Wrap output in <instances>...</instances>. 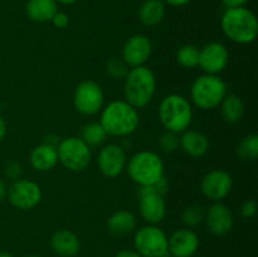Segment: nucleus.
<instances>
[{
  "mask_svg": "<svg viewBox=\"0 0 258 257\" xmlns=\"http://www.w3.org/2000/svg\"><path fill=\"white\" fill-rule=\"evenodd\" d=\"M135 251L143 257H168V236L156 224H148L138 229L134 237Z\"/></svg>",
  "mask_w": 258,
  "mask_h": 257,
  "instance_id": "6e6552de",
  "label": "nucleus"
},
{
  "mask_svg": "<svg viewBox=\"0 0 258 257\" xmlns=\"http://www.w3.org/2000/svg\"><path fill=\"white\" fill-rule=\"evenodd\" d=\"M0 257H14V256H13V254H10L9 252L0 251Z\"/></svg>",
  "mask_w": 258,
  "mask_h": 257,
  "instance_id": "ea45409f",
  "label": "nucleus"
},
{
  "mask_svg": "<svg viewBox=\"0 0 258 257\" xmlns=\"http://www.w3.org/2000/svg\"><path fill=\"white\" fill-rule=\"evenodd\" d=\"M50 247L54 253L62 257H73L80 252L81 243L77 234L70 229H59L50 238Z\"/></svg>",
  "mask_w": 258,
  "mask_h": 257,
  "instance_id": "a211bd4d",
  "label": "nucleus"
},
{
  "mask_svg": "<svg viewBox=\"0 0 258 257\" xmlns=\"http://www.w3.org/2000/svg\"><path fill=\"white\" fill-rule=\"evenodd\" d=\"M153 50L150 39L144 34H134L128 38L122 47V59L128 67L145 66Z\"/></svg>",
  "mask_w": 258,
  "mask_h": 257,
  "instance_id": "2eb2a0df",
  "label": "nucleus"
},
{
  "mask_svg": "<svg viewBox=\"0 0 258 257\" xmlns=\"http://www.w3.org/2000/svg\"><path fill=\"white\" fill-rule=\"evenodd\" d=\"M165 13L163 0H145L139 9V19L146 27H155L164 19Z\"/></svg>",
  "mask_w": 258,
  "mask_h": 257,
  "instance_id": "5701e85b",
  "label": "nucleus"
},
{
  "mask_svg": "<svg viewBox=\"0 0 258 257\" xmlns=\"http://www.w3.org/2000/svg\"><path fill=\"white\" fill-rule=\"evenodd\" d=\"M115 257H143L138 251L134 249H121L116 253Z\"/></svg>",
  "mask_w": 258,
  "mask_h": 257,
  "instance_id": "f704fd0d",
  "label": "nucleus"
},
{
  "mask_svg": "<svg viewBox=\"0 0 258 257\" xmlns=\"http://www.w3.org/2000/svg\"><path fill=\"white\" fill-rule=\"evenodd\" d=\"M169 254L174 257H191L199 247V237L189 228L174 232L168 238Z\"/></svg>",
  "mask_w": 258,
  "mask_h": 257,
  "instance_id": "dca6fc26",
  "label": "nucleus"
},
{
  "mask_svg": "<svg viewBox=\"0 0 258 257\" xmlns=\"http://www.w3.org/2000/svg\"><path fill=\"white\" fill-rule=\"evenodd\" d=\"M127 156L125 149L118 144H107L102 146L97 156V166L107 178H116L126 169Z\"/></svg>",
  "mask_w": 258,
  "mask_h": 257,
  "instance_id": "f8f14e48",
  "label": "nucleus"
},
{
  "mask_svg": "<svg viewBox=\"0 0 258 257\" xmlns=\"http://www.w3.org/2000/svg\"><path fill=\"white\" fill-rule=\"evenodd\" d=\"M237 156L243 161H254L258 156V136L249 134L237 145Z\"/></svg>",
  "mask_w": 258,
  "mask_h": 257,
  "instance_id": "a878e982",
  "label": "nucleus"
},
{
  "mask_svg": "<svg viewBox=\"0 0 258 257\" xmlns=\"http://www.w3.org/2000/svg\"><path fill=\"white\" fill-rule=\"evenodd\" d=\"M7 198L17 209L28 211L40 203L42 189L39 184L29 179H17L8 188Z\"/></svg>",
  "mask_w": 258,
  "mask_h": 257,
  "instance_id": "9d476101",
  "label": "nucleus"
},
{
  "mask_svg": "<svg viewBox=\"0 0 258 257\" xmlns=\"http://www.w3.org/2000/svg\"><path fill=\"white\" fill-rule=\"evenodd\" d=\"M100 123L106 134L117 138H125L135 133L140 123L138 108L126 101H112L102 108Z\"/></svg>",
  "mask_w": 258,
  "mask_h": 257,
  "instance_id": "f257e3e1",
  "label": "nucleus"
},
{
  "mask_svg": "<svg viewBox=\"0 0 258 257\" xmlns=\"http://www.w3.org/2000/svg\"><path fill=\"white\" fill-rule=\"evenodd\" d=\"M5 174H7L10 179L17 180V179H19L20 174H22V168H20V165L18 163H10L9 165L7 166V169H5Z\"/></svg>",
  "mask_w": 258,
  "mask_h": 257,
  "instance_id": "473e14b6",
  "label": "nucleus"
},
{
  "mask_svg": "<svg viewBox=\"0 0 258 257\" xmlns=\"http://www.w3.org/2000/svg\"><path fill=\"white\" fill-rule=\"evenodd\" d=\"M222 116L229 123H237L242 120L244 113V103L238 95H226L221 102Z\"/></svg>",
  "mask_w": 258,
  "mask_h": 257,
  "instance_id": "b1692460",
  "label": "nucleus"
},
{
  "mask_svg": "<svg viewBox=\"0 0 258 257\" xmlns=\"http://www.w3.org/2000/svg\"><path fill=\"white\" fill-rule=\"evenodd\" d=\"M241 211V216L243 218H252V217L256 216L257 213V203L253 199H248V201L243 202L239 208Z\"/></svg>",
  "mask_w": 258,
  "mask_h": 257,
  "instance_id": "7c9ffc66",
  "label": "nucleus"
},
{
  "mask_svg": "<svg viewBox=\"0 0 258 257\" xmlns=\"http://www.w3.org/2000/svg\"><path fill=\"white\" fill-rule=\"evenodd\" d=\"M204 219L207 222L208 229L214 236H224L229 233L233 227V214L231 209L223 203L216 202L212 204L206 212Z\"/></svg>",
  "mask_w": 258,
  "mask_h": 257,
  "instance_id": "f3484780",
  "label": "nucleus"
},
{
  "mask_svg": "<svg viewBox=\"0 0 258 257\" xmlns=\"http://www.w3.org/2000/svg\"><path fill=\"white\" fill-rule=\"evenodd\" d=\"M222 32L238 44H249L258 37V20L253 12L244 7L226 9L221 19Z\"/></svg>",
  "mask_w": 258,
  "mask_h": 257,
  "instance_id": "f03ea898",
  "label": "nucleus"
},
{
  "mask_svg": "<svg viewBox=\"0 0 258 257\" xmlns=\"http://www.w3.org/2000/svg\"><path fill=\"white\" fill-rule=\"evenodd\" d=\"M57 3H60V4H64V5H71L73 3L78 2V0H55Z\"/></svg>",
  "mask_w": 258,
  "mask_h": 257,
  "instance_id": "58836bf2",
  "label": "nucleus"
},
{
  "mask_svg": "<svg viewBox=\"0 0 258 257\" xmlns=\"http://www.w3.org/2000/svg\"><path fill=\"white\" fill-rule=\"evenodd\" d=\"M247 2H248V0H222V3H223V5L227 9L244 7V4H246Z\"/></svg>",
  "mask_w": 258,
  "mask_h": 257,
  "instance_id": "72a5a7b5",
  "label": "nucleus"
},
{
  "mask_svg": "<svg viewBox=\"0 0 258 257\" xmlns=\"http://www.w3.org/2000/svg\"><path fill=\"white\" fill-rule=\"evenodd\" d=\"M28 257H42V256H39V254H30V256Z\"/></svg>",
  "mask_w": 258,
  "mask_h": 257,
  "instance_id": "a19ab883",
  "label": "nucleus"
},
{
  "mask_svg": "<svg viewBox=\"0 0 258 257\" xmlns=\"http://www.w3.org/2000/svg\"><path fill=\"white\" fill-rule=\"evenodd\" d=\"M179 146H180V138L175 133L165 131L160 136V139H159V148H160L161 151L166 154L174 153Z\"/></svg>",
  "mask_w": 258,
  "mask_h": 257,
  "instance_id": "c756f323",
  "label": "nucleus"
},
{
  "mask_svg": "<svg viewBox=\"0 0 258 257\" xmlns=\"http://www.w3.org/2000/svg\"><path fill=\"white\" fill-rule=\"evenodd\" d=\"M229 53L226 45L212 42L199 49V67L207 75H218L227 67Z\"/></svg>",
  "mask_w": 258,
  "mask_h": 257,
  "instance_id": "4468645a",
  "label": "nucleus"
},
{
  "mask_svg": "<svg viewBox=\"0 0 258 257\" xmlns=\"http://www.w3.org/2000/svg\"><path fill=\"white\" fill-rule=\"evenodd\" d=\"M103 103H105L103 91L95 81H82L73 92V106L81 115H96L103 108Z\"/></svg>",
  "mask_w": 258,
  "mask_h": 257,
  "instance_id": "1a4fd4ad",
  "label": "nucleus"
},
{
  "mask_svg": "<svg viewBox=\"0 0 258 257\" xmlns=\"http://www.w3.org/2000/svg\"><path fill=\"white\" fill-rule=\"evenodd\" d=\"M130 67L122 58H112L106 65V72L113 80H125Z\"/></svg>",
  "mask_w": 258,
  "mask_h": 257,
  "instance_id": "cd10ccee",
  "label": "nucleus"
},
{
  "mask_svg": "<svg viewBox=\"0 0 258 257\" xmlns=\"http://www.w3.org/2000/svg\"><path fill=\"white\" fill-rule=\"evenodd\" d=\"M5 134H7V123H5L4 118L0 116V141L4 139Z\"/></svg>",
  "mask_w": 258,
  "mask_h": 257,
  "instance_id": "4c0bfd02",
  "label": "nucleus"
},
{
  "mask_svg": "<svg viewBox=\"0 0 258 257\" xmlns=\"http://www.w3.org/2000/svg\"><path fill=\"white\" fill-rule=\"evenodd\" d=\"M233 188V179L228 171L214 169L203 176L201 183L202 193L213 202H219L228 197Z\"/></svg>",
  "mask_w": 258,
  "mask_h": 257,
  "instance_id": "ddd939ff",
  "label": "nucleus"
},
{
  "mask_svg": "<svg viewBox=\"0 0 258 257\" xmlns=\"http://www.w3.org/2000/svg\"><path fill=\"white\" fill-rule=\"evenodd\" d=\"M136 228V217L135 214L128 211L115 212L107 219V229L113 236H126L134 232Z\"/></svg>",
  "mask_w": 258,
  "mask_h": 257,
  "instance_id": "4be33fe9",
  "label": "nucleus"
},
{
  "mask_svg": "<svg viewBox=\"0 0 258 257\" xmlns=\"http://www.w3.org/2000/svg\"><path fill=\"white\" fill-rule=\"evenodd\" d=\"M50 22H52L53 25H54L55 28H58V29H63V28H66L70 24V18H68V15L66 14V13H62L58 10Z\"/></svg>",
  "mask_w": 258,
  "mask_h": 257,
  "instance_id": "2f4dec72",
  "label": "nucleus"
},
{
  "mask_svg": "<svg viewBox=\"0 0 258 257\" xmlns=\"http://www.w3.org/2000/svg\"><path fill=\"white\" fill-rule=\"evenodd\" d=\"M7 193H8L7 184H5L3 180H0V203L7 198Z\"/></svg>",
  "mask_w": 258,
  "mask_h": 257,
  "instance_id": "e433bc0d",
  "label": "nucleus"
},
{
  "mask_svg": "<svg viewBox=\"0 0 258 257\" xmlns=\"http://www.w3.org/2000/svg\"><path fill=\"white\" fill-rule=\"evenodd\" d=\"M127 174L140 186L154 185L164 176V161L154 151H139L126 164Z\"/></svg>",
  "mask_w": 258,
  "mask_h": 257,
  "instance_id": "39448f33",
  "label": "nucleus"
},
{
  "mask_svg": "<svg viewBox=\"0 0 258 257\" xmlns=\"http://www.w3.org/2000/svg\"><path fill=\"white\" fill-rule=\"evenodd\" d=\"M25 12L33 22H50L58 12V3L55 0H29L25 7Z\"/></svg>",
  "mask_w": 258,
  "mask_h": 257,
  "instance_id": "412c9836",
  "label": "nucleus"
},
{
  "mask_svg": "<svg viewBox=\"0 0 258 257\" xmlns=\"http://www.w3.org/2000/svg\"><path fill=\"white\" fill-rule=\"evenodd\" d=\"M180 146L185 154L193 158H201L209 150V140L204 134L194 130H185L180 136Z\"/></svg>",
  "mask_w": 258,
  "mask_h": 257,
  "instance_id": "aec40b11",
  "label": "nucleus"
},
{
  "mask_svg": "<svg viewBox=\"0 0 258 257\" xmlns=\"http://www.w3.org/2000/svg\"><path fill=\"white\" fill-rule=\"evenodd\" d=\"M156 92V78L146 66L133 67L125 77V101L135 108H143L151 102Z\"/></svg>",
  "mask_w": 258,
  "mask_h": 257,
  "instance_id": "7ed1b4c3",
  "label": "nucleus"
},
{
  "mask_svg": "<svg viewBox=\"0 0 258 257\" xmlns=\"http://www.w3.org/2000/svg\"><path fill=\"white\" fill-rule=\"evenodd\" d=\"M204 216H206V212L202 207L191 206L184 209L181 218H183V222L188 227H196L203 222Z\"/></svg>",
  "mask_w": 258,
  "mask_h": 257,
  "instance_id": "c85d7f7f",
  "label": "nucleus"
},
{
  "mask_svg": "<svg viewBox=\"0 0 258 257\" xmlns=\"http://www.w3.org/2000/svg\"><path fill=\"white\" fill-rule=\"evenodd\" d=\"M176 60L179 65L188 70L198 67L199 65V48L194 44H185L179 48L176 52Z\"/></svg>",
  "mask_w": 258,
  "mask_h": 257,
  "instance_id": "bb28decb",
  "label": "nucleus"
},
{
  "mask_svg": "<svg viewBox=\"0 0 258 257\" xmlns=\"http://www.w3.org/2000/svg\"><path fill=\"white\" fill-rule=\"evenodd\" d=\"M58 161L70 171H83L92 160L91 148L81 138L71 136L57 146Z\"/></svg>",
  "mask_w": 258,
  "mask_h": 257,
  "instance_id": "0eeeda50",
  "label": "nucleus"
},
{
  "mask_svg": "<svg viewBox=\"0 0 258 257\" xmlns=\"http://www.w3.org/2000/svg\"><path fill=\"white\" fill-rule=\"evenodd\" d=\"M165 4L171 5V7H183V5L188 4L190 0H163Z\"/></svg>",
  "mask_w": 258,
  "mask_h": 257,
  "instance_id": "c9c22d12",
  "label": "nucleus"
},
{
  "mask_svg": "<svg viewBox=\"0 0 258 257\" xmlns=\"http://www.w3.org/2000/svg\"><path fill=\"white\" fill-rule=\"evenodd\" d=\"M139 209L148 224H159L166 216V203L163 196L156 193L153 186H140Z\"/></svg>",
  "mask_w": 258,
  "mask_h": 257,
  "instance_id": "9b49d317",
  "label": "nucleus"
},
{
  "mask_svg": "<svg viewBox=\"0 0 258 257\" xmlns=\"http://www.w3.org/2000/svg\"><path fill=\"white\" fill-rule=\"evenodd\" d=\"M107 134L100 122H90L85 125L81 131V139L90 148H97L106 141Z\"/></svg>",
  "mask_w": 258,
  "mask_h": 257,
  "instance_id": "393cba45",
  "label": "nucleus"
},
{
  "mask_svg": "<svg viewBox=\"0 0 258 257\" xmlns=\"http://www.w3.org/2000/svg\"><path fill=\"white\" fill-rule=\"evenodd\" d=\"M158 115L165 130L175 134L188 130L193 120L190 102L178 93H171L161 100Z\"/></svg>",
  "mask_w": 258,
  "mask_h": 257,
  "instance_id": "20e7f679",
  "label": "nucleus"
},
{
  "mask_svg": "<svg viewBox=\"0 0 258 257\" xmlns=\"http://www.w3.org/2000/svg\"><path fill=\"white\" fill-rule=\"evenodd\" d=\"M227 95V85L217 75L199 76L190 88V97L194 105L201 110H213L218 107Z\"/></svg>",
  "mask_w": 258,
  "mask_h": 257,
  "instance_id": "423d86ee",
  "label": "nucleus"
},
{
  "mask_svg": "<svg viewBox=\"0 0 258 257\" xmlns=\"http://www.w3.org/2000/svg\"><path fill=\"white\" fill-rule=\"evenodd\" d=\"M58 163L57 148L49 144H40L30 153V164L38 171H49Z\"/></svg>",
  "mask_w": 258,
  "mask_h": 257,
  "instance_id": "6ab92c4d",
  "label": "nucleus"
}]
</instances>
